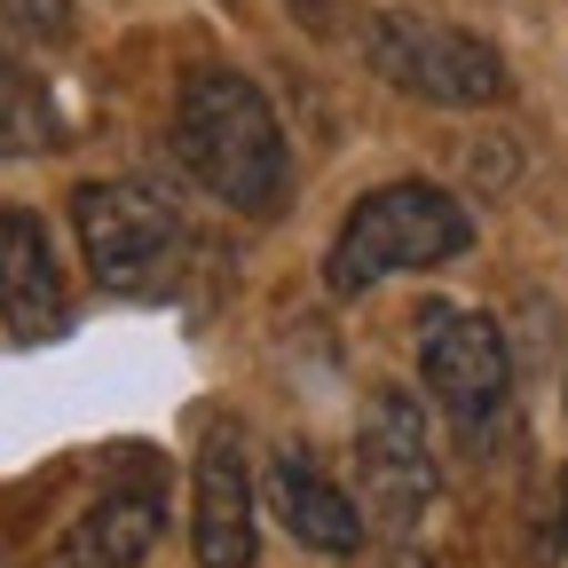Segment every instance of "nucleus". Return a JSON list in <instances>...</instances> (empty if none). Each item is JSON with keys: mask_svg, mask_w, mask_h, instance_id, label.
Masks as SVG:
<instances>
[{"mask_svg": "<svg viewBox=\"0 0 568 568\" xmlns=\"http://www.w3.org/2000/svg\"><path fill=\"white\" fill-rule=\"evenodd\" d=\"M474 245V213L443 190V182H379L347 205V222L324 253V284L339 301L372 293L387 276H410V268H443Z\"/></svg>", "mask_w": 568, "mask_h": 568, "instance_id": "obj_2", "label": "nucleus"}, {"mask_svg": "<svg viewBox=\"0 0 568 568\" xmlns=\"http://www.w3.org/2000/svg\"><path fill=\"white\" fill-rule=\"evenodd\" d=\"M71 40H80V9L71 0H0V63H55Z\"/></svg>", "mask_w": 568, "mask_h": 568, "instance_id": "obj_12", "label": "nucleus"}, {"mask_svg": "<svg viewBox=\"0 0 568 568\" xmlns=\"http://www.w3.org/2000/svg\"><path fill=\"white\" fill-rule=\"evenodd\" d=\"M55 142H63V119H55L48 80L24 63H0V159H40Z\"/></svg>", "mask_w": 568, "mask_h": 568, "instance_id": "obj_11", "label": "nucleus"}, {"mask_svg": "<svg viewBox=\"0 0 568 568\" xmlns=\"http://www.w3.org/2000/svg\"><path fill=\"white\" fill-rule=\"evenodd\" d=\"M364 63L379 80L426 111H489L506 103V55H497L481 32L443 24V17H418V9H379L364 24Z\"/></svg>", "mask_w": 568, "mask_h": 568, "instance_id": "obj_3", "label": "nucleus"}, {"mask_svg": "<svg viewBox=\"0 0 568 568\" xmlns=\"http://www.w3.org/2000/svg\"><path fill=\"white\" fill-rule=\"evenodd\" d=\"M159 537H166V497L151 481H126V489L95 497V506L71 521L63 568H142Z\"/></svg>", "mask_w": 568, "mask_h": 568, "instance_id": "obj_10", "label": "nucleus"}, {"mask_svg": "<svg viewBox=\"0 0 568 568\" xmlns=\"http://www.w3.org/2000/svg\"><path fill=\"white\" fill-rule=\"evenodd\" d=\"M174 166L230 213H276L293 190V142L245 71H197L174 103Z\"/></svg>", "mask_w": 568, "mask_h": 568, "instance_id": "obj_1", "label": "nucleus"}, {"mask_svg": "<svg viewBox=\"0 0 568 568\" xmlns=\"http://www.w3.org/2000/svg\"><path fill=\"white\" fill-rule=\"evenodd\" d=\"M418 387L443 418L458 426H489L506 410L514 387V355L481 308H426L418 316Z\"/></svg>", "mask_w": 568, "mask_h": 568, "instance_id": "obj_5", "label": "nucleus"}, {"mask_svg": "<svg viewBox=\"0 0 568 568\" xmlns=\"http://www.w3.org/2000/svg\"><path fill=\"white\" fill-rule=\"evenodd\" d=\"M71 237L88 253V276L111 293H151L182 253V205L159 182H80L71 190Z\"/></svg>", "mask_w": 568, "mask_h": 568, "instance_id": "obj_4", "label": "nucleus"}, {"mask_svg": "<svg viewBox=\"0 0 568 568\" xmlns=\"http://www.w3.org/2000/svg\"><path fill=\"white\" fill-rule=\"evenodd\" d=\"M387 568H435V560H426V552H410V545H403V552H395Z\"/></svg>", "mask_w": 568, "mask_h": 568, "instance_id": "obj_13", "label": "nucleus"}, {"mask_svg": "<svg viewBox=\"0 0 568 568\" xmlns=\"http://www.w3.org/2000/svg\"><path fill=\"white\" fill-rule=\"evenodd\" d=\"M253 466L237 426H213L197 443V474H190V552L197 568H253L261 537H253Z\"/></svg>", "mask_w": 568, "mask_h": 568, "instance_id": "obj_7", "label": "nucleus"}, {"mask_svg": "<svg viewBox=\"0 0 568 568\" xmlns=\"http://www.w3.org/2000/svg\"><path fill=\"white\" fill-rule=\"evenodd\" d=\"M268 514L284 521V537H301V545L324 552V560L364 552V506H355V497H347L308 450H293V443L268 458Z\"/></svg>", "mask_w": 568, "mask_h": 568, "instance_id": "obj_9", "label": "nucleus"}, {"mask_svg": "<svg viewBox=\"0 0 568 568\" xmlns=\"http://www.w3.org/2000/svg\"><path fill=\"white\" fill-rule=\"evenodd\" d=\"M0 324H9V339H24V347L71 332V284H63L55 237H48V222L32 205L0 213Z\"/></svg>", "mask_w": 568, "mask_h": 568, "instance_id": "obj_8", "label": "nucleus"}, {"mask_svg": "<svg viewBox=\"0 0 568 568\" xmlns=\"http://www.w3.org/2000/svg\"><path fill=\"white\" fill-rule=\"evenodd\" d=\"M560 552H568V514H560Z\"/></svg>", "mask_w": 568, "mask_h": 568, "instance_id": "obj_14", "label": "nucleus"}, {"mask_svg": "<svg viewBox=\"0 0 568 568\" xmlns=\"http://www.w3.org/2000/svg\"><path fill=\"white\" fill-rule=\"evenodd\" d=\"M355 474H364V506L387 529H410L426 506L443 497V466L426 443V410L403 387H379L355 418Z\"/></svg>", "mask_w": 568, "mask_h": 568, "instance_id": "obj_6", "label": "nucleus"}]
</instances>
